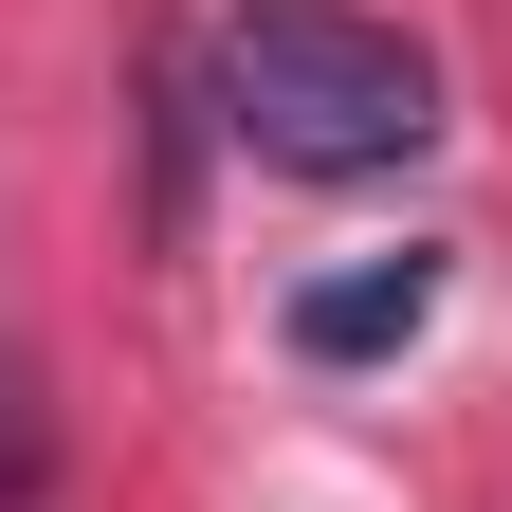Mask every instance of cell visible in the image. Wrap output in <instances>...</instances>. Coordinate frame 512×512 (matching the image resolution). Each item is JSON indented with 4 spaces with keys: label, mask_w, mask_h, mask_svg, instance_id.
<instances>
[{
    "label": "cell",
    "mask_w": 512,
    "mask_h": 512,
    "mask_svg": "<svg viewBox=\"0 0 512 512\" xmlns=\"http://www.w3.org/2000/svg\"><path fill=\"white\" fill-rule=\"evenodd\" d=\"M421 330H439V256H421V238L293 293V348H311V366H384V348H421Z\"/></svg>",
    "instance_id": "obj_2"
},
{
    "label": "cell",
    "mask_w": 512,
    "mask_h": 512,
    "mask_svg": "<svg viewBox=\"0 0 512 512\" xmlns=\"http://www.w3.org/2000/svg\"><path fill=\"white\" fill-rule=\"evenodd\" d=\"M0 476H19V403H0Z\"/></svg>",
    "instance_id": "obj_3"
},
{
    "label": "cell",
    "mask_w": 512,
    "mask_h": 512,
    "mask_svg": "<svg viewBox=\"0 0 512 512\" xmlns=\"http://www.w3.org/2000/svg\"><path fill=\"white\" fill-rule=\"evenodd\" d=\"M220 128L293 183H384L439 147V55L348 0H238L220 19Z\"/></svg>",
    "instance_id": "obj_1"
}]
</instances>
